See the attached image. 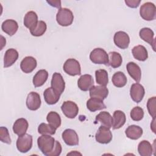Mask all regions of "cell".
<instances>
[{
	"label": "cell",
	"instance_id": "obj_36",
	"mask_svg": "<svg viewBox=\"0 0 156 156\" xmlns=\"http://www.w3.org/2000/svg\"><path fill=\"white\" fill-rule=\"evenodd\" d=\"M56 129L51 124L46 123H41L38 127V132L41 135H52L55 134Z\"/></svg>",
	"mask_w": 156,
	"mask_h": 156
},
{
	"label": "cell",
	"instance_id": "obj_23",
	"mask_svg": "<svg viewBox=\"0 0 156 156\" xmlns=\"http://www.w3.org/2000/svg\"><path fill=\"white\" fill-rule=\"evenodd\" d=\"M126 117L125 113L121 110H116L113 115L112 127L113 129L121 128L126 122Z\"/></svg>",
	"mask_w": 156,
	"mask_h": 156
},
{
	"label": "cell",
	"instance_id": "obj_12",
	"mask_svg": "<svg viewBox=\"0 0 156 156\" xmlns=\"http://www.w3.org/2000/svg\"><path fill=\"white\" fill-rule=\"evenodd\" d=\"M41 98L36 92L32 91L29 93L26 99V106L30 110L35 111L38 110L41 105Z\"/></svg>",
	"mask_w": 156,
	"mask_h": 156
},
{
	"label": "cell",
	"instance_id": "obj_32",
	"mask_svg": "<svg viewBox=\"0 0 156 156\" xmlns=\"http://www.w3.org/2000/svg\"><path fill=\"white\" fill-rule=\"evenodd\" d=\"M108 65L113 68H117L119 67L122 62V58L119 53L113 51L108 54Z\"/></svg>",
	"mask_w": 156,
	"mask_h": 156
},
{
	"label": "cell",
	"instance_id": "obj_6",
	"mask_svg": "<svg viewBox=\"0 0 156 156\" xmlns=\"http://www.w3.org/2000/svg\"><path fill=\"white\" fill-rule=\"evenodd\" d=\"M63 69L68 75L74 76L81 74V68L79 62L74 58L66 60L63 65Z\"/></svg>",
	"mask_w": 156,
	"mask_h": 156
},
{
	"label": "cell",
	"instance_id": "obj_28",
	"mask_svg": "<svg viewBox=\"0 0 156 156\" xmlns=\"http://www.w3.org/2000/svg\"><path fill=\"white\" fill-rule=\"evenodd\" d=\"M96 120L100 122L101 126L111 128L113 124V117L111 115L105 111L100 112L96 117Z\"/></svg>",
	"mask_w": 156,
	"mask_h": 156
},
{
	"label": "cell",
	"instance_id": "obj_33",
	"mask_svg": "<svg viewBox=\"0 0 156 156\" xmlns=\"http://www.w3.org/2000/svg\"><path fill=\"white\" fill-rule=\"evenodd\" d=\"M95 76L96 81L98 84L106 87L108 83V76L106 70L103 69L96 70L95 71Z\"/></svg>",
	"mask_w": 156,
	"mask_h": 156
},
{
	"label": "cell",
	"instance_id": "obj_31",
	"mask_svg": "<svg viewBox=\"0 0 156 156\" xmlns=\"http://www.w3.org/2000/svg\"><path fill=\"white\" fill-rule=\"evenodd\" d=\"M112 80L113 84L118 88L124 87L126 85L127 81L126 75L121 71L116 72L113 75Z\"/></svg>",
	"mask_w": 156,
	"mask_h": 156
},
{
	"label": "cell",
	"instance_id": "obj_30",
	"mask_svg": "<svg viewBox=\"0 0 156 156\" xmlns=\"http://www.w3.org/2000/svg\"><path fill=\"white\" fill-rule=\"evenodd\" d=\"M138 151L141 156H151L154 151L152 144L148 141L143 140L138 144Z\"/></svg>",
	"mask_w": 156,
	"mask_h": 156
},
{
	"label": "cell",
	"instance_id": "obj_37",
	"mask_svg": "<svg viewBox=\"0 0 156 156\" xmlns=\"http://www.w3.org/2000/svg\"><path fill=\"white\" fill-rule=\"evenodd\" d=\"M130 115L132 120L135 121H139L143 118L144 110L141 107L136 106L132 109Z\"/></svg>",
	"mask_w": 156,
	"mask_h": 156
},
{
	"label": "cell",
	"instance_id": "obj_13",
	"mask_svg": "<svg viewBox=\"0 0 156 156\" xmlns=\"http://www.w3.org/2000/svg\"><path fill=\"white\" fill-rule=\"evenodd\" d=\"M51 87L59 94H62L65 90V83L61 74L54 73L51 79Z\"/></svg>",
	"mask_w": 156,
	"mask_h": 156
},
{
	"label": "cell",
	"instance_id": "obj_4",
	"mask_svg": "<svg viewBox=\"0 0 156 156\" xmlns=\"http://www.w3.org/2000/svg\"><path fill=\"white\" fill-rule=\"evenodd\" d=\"M140 14L141 17L146 21H152L156 18V7L154 3L147 2L140 7Z\"/></svg>",
	"mask_w": 156,
	"mask_h": 156
},
{
	"label": "cell",
	"instance_id": "obj_21",
	"mask_svg": "<svg viewBox=\"0 0 156 156\" xmlns=\"http://www.w3.org/2000/svg\"><path fill=\"white\" fill-rule=\"evenodd\" d=\"M1 28L3 32L10 36L13 35L18 29V24L16 21L12 19L5 20L1 25Z\"/></svg>",
	"mask_w": 156,
	"mask_h": 156
},
{
	"label": "cell",
	"instance_id": "obj_16",
	"mask_svg": "<svg viewBox=\"0 0 156 156\" xmlns=\"http://www.w3.org/2000/svg\"><path fill=\"white\" fill-rule=\"evenodd\" d=\"M18 56L19 54L16 49L13 48L7 49L4 57V67L8 68L11 66L18 60Z\"/></svg>",
	"mask_w": 156,
	"mask_h": 156
},
{
	"label": "cell",
	"instance_id": "obj_29",
	"mask_svg": "<svg viewBox=\"0 0 156 156\" xmlns=\"http://www.w3.org/2000/svg\"><path fill=\"white\" fill-rule=\"evenodd\" d=\"M87 107L90 112H94L105 108L106 105L103 102V101L91 98L87 102Z\"/></svg>",
	"mask_w": 156,
	"mask_h": 156
},
{
	"label": "cell",
	"instance_id": "obj_8",
	"mask_svg": "<svg viewBox=\"0 0 156 156\" xmlns=\"http://www.w3.org/2000/svg\"><path fill=\"white\" fill-rule=\"evenodd\" d=\"M97 142L101 144H108L112 140V133L109 128L101 126L95 135Z\"/></svg>",
	"mask_w": 156,
	"mask_h": 156
},
{
	"label": "cell",
	"instance_id": "obj_40",
	"mask_svg": "<svg viewBox=\"0 0 156 156\" xmlns=\"http://www.w3.org/2000/svg\"><path fill=\"white\" fill-rule=\"evenodd\" d=\"M62 145L58 141H55V147L53 149L52 152L49 155V156H58L62 152Z\"/></svg>",
	"mask_w": 156,
	"mask_h": 156
},
{
	"label": "cell",
	"instance_id": "obj_39",
	"mask_svg": "<svg viewBox=\"0 0 156 156\" xmlns=\"http://www.w3.org/2000/svg\"><path fill=\"white\" fill-rule=\"evenodd\" d=\"M0 140L2 143L10 144L11 138L9 133L8 129L5 127H0Z\"/></svg>",
	"mask_w": 156,
	"mask_h": 156
},
{
	"label": "cell",
	"instance_id": "obj_2",
	"mask_svg": "<svg viewBox=\"0 0 156 156\" xmlns=\"http://www.w3.org/2000/svg\"><path fill=\"white\" fill-rule=\"evenodd\" d=\"M74 20V15L71 10L67 8L60 9L56 15V20L62 26H70Z\"/></svg>",
	"mask_w": 156,
	"mask_h": 156
},
{
	"label": "cell",
	"instance_id": "obj_19",
	"mask_svg": "<svg viewBox=\"0 0 156 156\" xmlns=\"http://www.w3.org/2000/svg\"><path fill=\"white\" fill-rule=\"evenodd\" d=\"M43 96L45 102L48 104L53 105L58 101L60 94L55 91L52 87H49L44 90Z\"/></svg>",
	"mask_w": 156,
	"mask_h": 156
},
{
	"label": "cell",
	"instance_id": "obj_7",
	"mask_svg": "<svg viewBox=\"0 0 156 156\" xmlns=\"http://www.w3.org/2000/svg\"><path fill=\"white\" fill-rule=\"evenodd\" d=\"M61 110L65 116L70 119L74 118L79 112L77 105L71 101H65L61 106Z\"/></svg>",
	"mask_w": 156,
	"mask_h": 156
},
{
	"label": "cell",
	"instance_id": "obj_18",
	"mask_svg": "<svg viewBox=\"0 0 156 156\" xmlns=\"http://www.w3.org/2000/svg\"><path fill=\"white\" fill-rule=\"evenodd\" d=\"M78 87L83 91L90 90L94 85V80L90 74H83L80 77L77 81Z\"/></svg>",
	"mask_w": 156,
	"mask_h": 156
},
{
	"label": "cell",
	"instance_id": "obj_42",
	"mask_svg": "<svg viewBox=\"0 0 156 156\" xmlns=\"http://www.w3.org/2000/svg\"><path fill=\"white\" fill-rule=\"evenodd\" d=\"M47 2L51 6L56 7L57 9H61V1H57V0H49L47 1Z\"/></svg>",
	"mask_w": 156,
	"mask_h": 156
},
{
	"label": "cell",
	"instance_id": "obj_22",
	"mask_svg": "<svg viewBox=\"0 0 156 156\" xmlns=\"http://www.w3.org/2000/svg\"><path fill=\"white\" fill-rule=\"evenodd\" d=\"M139 35L140 38L144 41L148 43L153 48V49L155 51V38H154V33L152 30L149 27L142 28L139 32Z\"/></svg>",
	"mask_w": 156,
	"mask_h": 156
},
{
	"label": "cell",
	"instance_id": "obj_25",
	"mask_svg": "<svg viewBox=\"0 0 156 156\" xmlns=\"http://www.w3.org/2000/svg\"><path fill=\"white\" fill-rule=\"evenodd\" d=\"M132 52L133 57L139 61H145L148 57L147 51L143 45H137L133 48Z\"/></svg>",
	"mask_w": 156,
	"mask_h": 156
},
{
	"label": "cell",
	"instance_id": "obj_41",
	"mask_svg": "<svg viewBox=\"0 0 156 156\" xmlns=\"http://www.w3.org/2000/svg\"><path fill=\"white\" fill-rule=\"evenodd\" d=\"M140 2L141 1L140 0H125L126 5L130 8H136Z\"/></svg>",
	"mask_w": 156,
	"mask_h": 156
},
{
	"label": "cell",
	"instance_id": "obj_9",
	"mask_svg": "<svg viewBox=\"0 0 156 156\" xmlns=\"http://www.w3.org/2000/svg\"><path fill=\"white\" fill-rule=\"evenodd\" d=\"M113 40L115 45L122 49H127L130 43L129 36L124 31L116 32L114 35Z\"/></svg>",
	"mask_w": 156,
	"mask_h": 156
},
{
	"label": "cell",
	"instance_id": "obj_14",
	"mask_svg": "<svg viewBox=\"0 0 156 156\" xmlns=\"http://www.w3.org/2000/svg\"><path fill=\"white\" fill-rule=\"evenodd\" d=\"M108 94V90L105 86L93 85L90 89V96L92 98H96L103 101Z\"/></svg>",
	"mask_w": 156,
	"mask_h": 156
},
{
	"label": "cell",
	"instance_id": "obj_38",
	"mask_svg": "<svg viewBox=\"0 0 156 156\" xmlns=\"http://www.w3.org/2000/svg\"><path fill=\"white\" fill-rule=\"evenodd\" d=\"M155 102L156 98L155 96L149 98L147 102V108L149 115L153 118H155L156 109H155Z\"/></svg>",
	"mask_w": 156,
	"mask_h": 156
},
{
	"label": "cell",
	"instance_id": "obj_15",
	"mask_svg": "<svg viewBox=\"0 0 156 156\" xmlns=\"http://www.w3.org/2000/svg\"><path fill=\"white\" fill-rule=\"evenodd\" d=\"M37 62L36 59L32 56L24 57L20 63V68L24 73H30L37 67Z\"/></svg>",
	"mask_w": 156,
	"mask_h": 156
},
{
	"label": "cell",
	"instance_id": "obj_17",
	"mask_svg": "<svg viewBox=\"0 0 156 156\" xmlns=\"http://www.w3.org/2000/svg\"><path fill=\"white\" fill-rule=\"evenodd\" d=\"M126 68L130 76L138 83L141 78V71L140 66L135 62H130L127 64Z\"/></svg>",
	"mask_w": 156,
	"mask_h": 156
},
{
	"label": "cell",
	"instance_id": "obj_24",
	"mask_svg": "<svg viewBox=\"0 0 156 156\" xmlns=\"http://www.w3.org/2000/svg\"><path fill=\"white\" fill-rule=\"evenodd\" d=\"M143 131L141 127L136 125L129 126L125 131L126 135L131 140H138L143 135Z\"/></svg>",
	"mask_w": 156,
	"mask_h": 156
},
{
	"label": "cell",
	"instance_id": "obj_3",
	"mask_svg": "<svg viewBox=\"0 0 156 156\" xmlns=\"http://www.w3.org/2000/svg\"><path fill=\"white\" fill-rule=\"evenodd\" d=\"M90 60L94 64H103L108 65V55L102 48L94 49L90 54Z\"/></svg>",
	"mask_w": 156,
	"mask_h": 156
},
{
	"label": "cell",
	"instance_id": "obj_26",
	"mask_svg": "<svg viewBox=\"0 0 156 156\" xmlns=\"http://www.w3.org/2000/svg\"><path fill=\"white\" fill-rule=\"evenodd\" d=\"M48 77V73L45 69H40L37 72L33 77V84L35 87H40L42 86L47 80Z\"/></svg>",
	"mask_w": 156,
	"mask_h": 156
},
{
	"label": "cell",
	"instance_id": "obj_20",
	"mask_svg": "<svg viewBox=\"0 0 156 156\" xmlns=\"http://www.w3.org/2000/svg\"><path fill=\"white\" fill-rule=\"evenodd\" d=\"M29 124L24 118H19L15 121L13 126V132L18 136H21L26 133L28 129Z\"/></svg>",
	"mask_w": 156,
	"mask_h": 156
},
{
	"label": "cell",
	"instance_id": "obj_34",
	"mask_svg": "<svg viewBox=\"0 0 156 156\" xmlns=\"http://www.w3.org/2000/svg\"><path fill=\"white\" fill-rule=\"evenodd\" d=\"M46 120L49 124L55 129L58 128L61 125V118L60 115L55 112H50L47 115Z\"/></svg>",
	"mask_w": 156,
	"mask_h": 156
},
{
	"label": "cell",
	"instance_id": "obj_11",
	"mask_svg": "<svg viewBox=\"0 0 156 156\" xmlns=\"http://www.w3.org/2000/svg\"><path fill=\"white\" fill-rule=\"evenodd\" d=\"M144 88L140 83L136 82L132 85L130 89V95L134 102L136 103L141 102L144 96Z\"/></svg>",
	"mask_w": 156,
	"mask_h": 156
},
{
	"label": "cell",
	"instance_id": "obj_10",
	"mask_svg": "<svg viewBox=\"0 0 156 156\" xmlns=\"http://www.w3.org/2000/svg\"><path fill=\"white\" fill-rule=\"evenodd\" d=\"M63 141L68 146H73L79 144V136L76 132L71 129L65 130L62 134Z\"/></svg>",
	"mask_w": 156,
	"mask_h": 156
},
{
	"label": "cell",
	"instance_id": "obj_35",
	"mask_svg": "<svg viewBox=\"0 0 156 156\" xmlns=\"http://www.w3.org/2000/svg\"><path fill=\"white\" fill-rule=\"evenodd\" d=\"M47 26L43 21H38L37 25L31 30L30 32L34 37H40L43 35L46 30Z\"/></svg>",
	"mask_w": 156,
	"mask_h": 156
},
{
	"label": "cell",
	"instance_id": "obj_1",
	"mask_svg": "<svg viewBox=\"0 0 156 156\" xmlns=\"http://www.w3.org/2000/svg\"><path fill=\"white\" fill-rule=\"evenodd\" d=\"M55 144V139L49 135H42L37 139V144L39 149L46 156H49L52 152Z\"/></svg>",
	"mask_w": 156,
	"mask_h": 156
},
{
	"label": "cell",
	"instance_id": "obj_43",
	"mask_svg": "<svg viewBox=\"0 0 156 156\" xmlns=\"http://www.w3.org/2000/svg\"><path fill=\"white\" fill-rule=\"evenodd\" d=\"M155 118H153V120H152V123L151 124V129L152 130V131L154 132V133H156L155 132Z\"/></svg>",
	"mask_w": 156,
	"mask_h": 156
},
{
	"label": "cell",
	"instance_id": "obj_5",
	"mask_svg": "<svg viewBox=\"0 0 156 156\" xmlns=\"http://www.w3.org/2000/svg\"><path fill=\"white\" fill-rule=\"evenodd\" d=\"M32 146V136L25 133L19 136L16 141L17 149L22 153H26L30 150Z\"/></svg>",
	"mask_w": 156,
	"mask_h": 156
},
{
	"label": "cell",
	"instance_id": "obj_27",
	"mask_svg": "<svg viewBox=\"0 0 156 156\" xmlns=\"http://www.w3.org/2000/svg\"><path fill=\"white\" fill-rule=\"evenodd\" d=\"M38 16L34 11L28 12L24 18V24L29 30L32 29L38 23Z\"/></svg>",
	"mask_w": 156,
	"mask_h": 156
}]
</instances>
